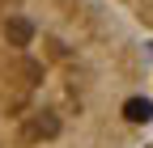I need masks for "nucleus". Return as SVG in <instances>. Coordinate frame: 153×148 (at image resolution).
Returning a JSON list of instances; mask_svg holds the SVG:
<instances>
[]
</instances>
